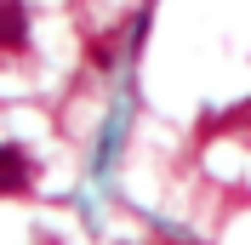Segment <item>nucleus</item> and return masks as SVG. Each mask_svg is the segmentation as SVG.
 <instances>
[{
	"label": "nucleus",
	"instance_id": "1",
	"mask_svg": "<svg viewBox=\"0 0 251 245\" xmlns=\"http://www.w3.org/2000/svg\"><path fill=\"white\" fill-rule=\"evenodd\" d=\"M29 46V17L17 0H0V51H23Z\"/></svg>",
	"mask_w": 251,
	"mask_h": 245
},
{
	"label": "nucleus",
	"instance_id": "2",
	"mask_svg": "<svg viewBox=\"0 0 251 245\" xmlns=\"http://www.w3.org/2000/svg\"><path fill=\"white\" fill-rule=\"evenodd\" d=\"M17 188H29V160L23 148H0V194H17Z\"/></svg>",
	"mask_w": 251,
	"mask_h": 245
}]
</instances>
